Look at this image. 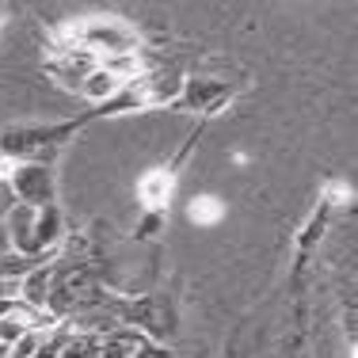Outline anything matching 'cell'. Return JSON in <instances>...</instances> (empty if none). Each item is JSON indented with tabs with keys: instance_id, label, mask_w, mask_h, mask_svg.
Returning <instances> with one entry per match:
<instances>
[{
	"instance_id": "cell-1",
	"label": "cell",
	"mask_w": 358,
	"mask_h": 358,
	"mask_svg": "<svg viewBox=\"0 0 358 358\" xmlns=\"http://www.w3.org/2000/svg\"><path fill=\"white\" fill-rule=\"evenodd\" d=\"M84 122V118H80ZM80 122H20L0 134V160L8 164H54L65 141L80 130Z\"/></svg>"
},
{
	"instance_id": "cell-2",
	"label": "cell",
	"mask_w": 358,
	"mask_h": 358,
	"mask_svg": "<svg viewBox=\"0 0 358 358\" xmlns=\"http://www.w3.org/2000/svg\"><path fill=\"white\" fill-rule=\"evenodd\" d=\"M73 38L80 50H88L92 57H134L141 54V35L130 20L122 15H110V12H96V15H84V20L69 23Z\"/></svg>"
},
{
	"instance_id": "cell-3",
	"label": "cell",
	"mask_w": 358,
	"mask_h": 358,
	"mask_svg": "<svg viewBox=\"0 0 358 358\" xmlns=\"http://www.w3.org/2000/svg\"><path fill=\"white\" fill-rule=\"evenodd\" d=\"M8 183H12V194H15L20 206L42 210V206H54V202H57L54 164H12Z\"/></svg>"
},
{
	"instance_id": "cell-4",
	"label": "cell",
	"mask_w": 358,
	"mask_h": 358,
	"mask_svg": "<svg viewBox=\"0 0 358 358\" xmlns=\"http://www.w3.org/2000/svg\"><path fill=\"white\" fill-rule=\"evenodd\" d=\"M233 103V84L225 76H210V73H194L183 76V92H179V103L183 110H194V115H217Z\"/></svg>"
},
{
	"instance_id": "cell-5",
	"label": "cell",
	"mask_w": 358,
	"mask_h": 358,
	"mask_svg": "<svg viewBox=\"0 0 358 358\" xmlns=\"http://www.w3.org/2000/svg\"><path fill=\"white\" fill-rule=\"evenodd\" d=\"M176 199V172L172 168H149L141 179H138V202L145 206V214H168V206H172Z\"/></svg>"
},
{
	"instance_id": "cell-6",
	"label": "cell",
	"mask_w": 358,
	"mask_h": 358,
	"mask_svg": "<svg viewBox=\"0 0 358 358\" xmlns=\"http://www.w3.org/2000/svg\"><path fill=\"white\" fill-rule=\"evenodd\" d=\"M134 84H138L145 107H176L183 92V76L172 69H145L141 76H134Z\"/></svg>"
},
{
	"instance_id": "cell-7",
	"label": "cell",
	"mask_w": 358,
	"mask_h": 358,
	"mask_svg": "<svg viewBox=\"0 0 358 358\" xmlns=\"http://www.w3.org/2000/svg\"><path fill=\"white\" fill-rule=\"evenodd\" d=\"M50 286H54V259L38 263V267H31L27 275H23V282H20V305H27V309H35V313H46Z\"/></svg>"
},
{
	"instance_id": "cell-8",
	"label": "cell",
	"mask_w": 358,
	"mask_h": 358,
	"mask_svg": "<svg viewBox=\"0 0 358 358\" xmlns=\"http://www.w3.org/2000/svg\"><path fill=\"white\" fill-rule=\"evenodd\" d=\"M122 88H126V84L118 80V76H110L107 69H92L88 80L80 84V92H76V96H80L84 103H92V107H103V103H110V99H115Z\"/></svg>"
},
{
	"instance_id": "cell-9",
	"label": "cell",
	"mask_w": 358,
	"mask_h": 358,
	"mask_svg": "<svg viewBox=\"0 0 358 358\" xmlns=\"http://www.w3.org/2000/svg\"><path fill=\"white\" fill-rule=\"evenodd\" d=\"M187 217H191L199 229H210V225H217V221L225 217V202H221L217 194H194V199L187 202Z\"/></svg>"
},
{
	"instance_id": "cell-10",
	"label": "cell",
	"mask_w": 358,
	"mask_h": 358,
	"mask_svg": "<svg viewBox=\"0 0 358 358\" xmlns=\"http://www.w3.org/2000/svg\"><path fill=\"white\" fill-rule=\"evenodd\" d=\"M134 358H172V351L164 343H157V339H145L138 351H134Z\"/></svg>"
},
{
	"instance_id": "cell-11",
	"label": "cell",
	"mask_w": 358,
	"mask_h": 358,
	"mask_svg": "<svg viewBox=\"0 0 358 358\" xmlns=\"http://www.w3.org/2000/svg\"><path fill=\"white\" fill-rule=\"evenodd\" d=\"M0 355H4V351H0Z\"/></svg>"
}]
</instances>
